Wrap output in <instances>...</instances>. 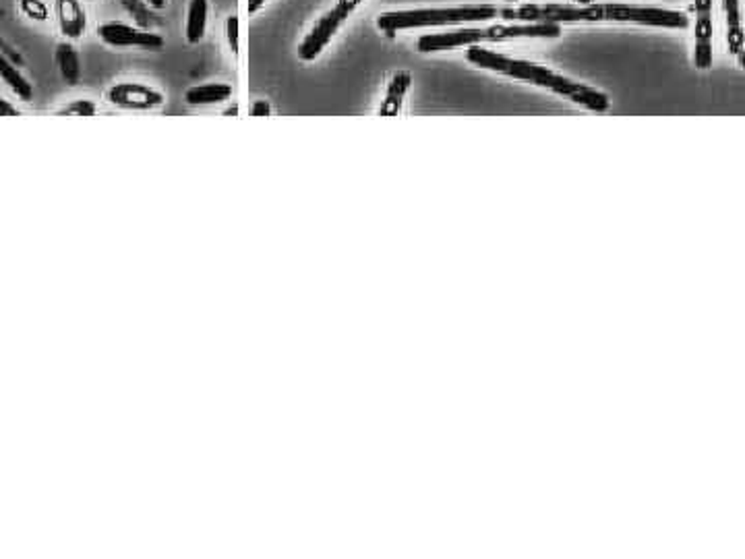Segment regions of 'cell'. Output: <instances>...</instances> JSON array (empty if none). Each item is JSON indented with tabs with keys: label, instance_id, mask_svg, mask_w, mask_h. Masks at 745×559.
Returning <instances> with one entry per match:
<instances>
[{
	"label": "cell",
	"instance_id": "cell-1",
	"mask_svg": "<svg viewBox=\"0 0 745 559\" xmlns=\"http://www.w3.org/2000/svg\"><path fill=\"white\" fill-rule=\"evenodd\" d=\"M561 28L557 23H528V25H493L484 30H456L450 33H435L418 39V52L448 50L464 44L503 42L511 38H559Z\"/></svg>",
	"mask_w": 745,
	"mask_h": 559
},
{
	"label": "cell",
	"instance_id": "cell-2",
	"mask_svg": "<svg viewBox=\"0 0 745 559\" xmlns=\"http://www.w3.org/2000/svg\"><path fill=\"white\" fill-rule=\"evenodd\" d=\"M499 15V6L493 4H470L458 9H433V11H394L381 13L377 17V28L381 31H400L412 28H429V25H450L464 22H489Z\"/></svg>",
	"mask_w": 745,
	"mask_h": 559
},
{
	"label": "cell",
	"instance_id": "cell-3",
	"mask_svg": "<svg viewBox=\"0 0 745 559\" xmlns=\"http://www.w3.org/2000/svg\"><path fill=\"white\" fill-rule=\"evenodd\" d=\"M499 15L505 22H528V23H571V22H604L603 4H522V6H499Z\"/></svg>",
	"mask_w": 745,
	"mask_h": 559
},
{
	"label": "cell",
	"instance_id": "cell-4",
	"mask_svg": "<svg viewBox=\"0 0 745 559\" xmlns=\"http://www.w3.org/2000/svg\"><path fill=\"white\" fill-rule=\"evenodd\" d=\"M358 4H361V0H338L334 9L325 13V15L313 25L309 36L298 46V58L304 63L315 61L325 50V46L331 42V38L336 36V31L340 30V25L355 13Z\"/></svg>",
	"mask_w": 745,
	"mask_h": 559
},
{
	"label": "cell",
	"instance_id": "cell-5",
	"mask_svg": "<svg viewBox=\"0 0 745 559\" xmlns=\"http://www.w3.org/2000/svg\"><path fill=\"white\" fill-rule=\"evenodd\" d=\"M604 22H631L642 25H655V28H673L683 30L689 25V19L680 11H664L655 6H634V4H603Z\"/></svg>",
	"mask_w": 745,
	"mask_h": 559
},
{
	"label": "cell",
	"instance_id": "cell-6",
	"mask_svg": "<svg viewBox=\"0 0 745 559\" xmlns=\"http://www.w3.org/2000/svg\"><path fill=\"white\" fill-rule=\"evenodd\" d=\"M98 38L110 48H141L158 52L166 46V39L156 31H148L124 22H106L98 25Z\"/></svg>",
	"mask_w": 745,
	"mask_h": 559
},
{
	"label": "cell",
	"instance_id": "cell-7",
	"mask_svg": "<svg viewBox=\"0 0 745 559\" xmlns=\"http://www.w3.org/2000/svg\"><path fill=\"white\" fill-rule=\"evenodd\" d=\"M106 99L121 110L150 112V110L162 108V106L166 104V93L148 83L121 82L108 88V91H106Z\"/></svg>",
	"mask_w": 745,
	"mask_h": 559
},
{
	"label": "cell",
	"instance_id": "cell-8",
	"mask_svg": "<svg viewBox=\"0 0 745 559\" xmlns=\"http://www.w3.org/2000/svg\"><path fill=\"white\" fill-rule=\"evenodd\" d=\"M466 58L476 66H483V69L503 73V75H510L514 79H527V82L532 83H535L544 71V66L532 64L527 61H514V58L495 55V52L491 50H483L481 46H470V50L466 52Z\"/></svg>",
	"mask_w": 745,
	"mask_h": 559
},
{
	"label": "cell",
	"instance_id": "cell-9",
	"mask_svg": "<svg viewBox=\"0 0 745 559\" xmlns=\"http://www.w3.org/2000/svg\"><path fill=\"white\" fill-rule=\"evenodd\" d=\"M535 85H541V88H547L555 93H561V96H568L574 99L576 104H582L587 106L588 110H596V112H604L609 110V98L604 96V93L587 88V85H580V83H574L569 82V79H565L561 75H555L553 71L544 69L541 73V77L536 79Z\"/></svg>",
	"mask_w": 745,
	"mask_h": 559
},
{
	"label": "cell",
	"instance_id": "cell-10",
	"mask_svg": "<svg viewBox=\"0 0 745 559\" xmlns=\"http://www.w3.org/2000/svg\"><path fill=\"white\" fill-rule=\"evenodd\" d=\"M55 15L66 39H81L88 31V13L81 0H55Z\"/></svg>",
	"mask_w": 745,
	"mask_h": 559
},
{
	"label": "cell",
	"instance_id": "cell-11",
	"mask_svg": "<svg viewBox=\"0 0 745 559\" xmlns=\"http://www.w3.org/2000/svg\"><path fill=\"white\" fill-rule=\"evenodd\" d=\"M230 98H232V85L222 83V82L191 85V88L184 91V104L193 106V108L218 106V104L228 102Z\"/></svg>",
	"mask_w": 745,
	"mask_h": 559
},
{
	"label": "cell",
	"instance_id": "cell-12",
	"mask_svg": "<svg viewBox=\"0 0 745 559\" xmlns=\"http://www.w3.org/2000/svg\"><path fill=\"white\" fill-rule=\"evenodd\" d=\"M210 22V0H189L184 17V39L186 44L197 46L203 42Z\"/></svg>",
	"mask_w": 745,
	"mask_h": 559
},
{
	"label": "cell",
	"instance_id": "cell-13",
	"mask_svg": "<svg viewBox=\"0 0 745 559\" xmlns=\"http://www.w3.org/2000/svg\"><path fill=\"white\" fill-rule=\"evenodd\" d=\"M0 82L15 93L19 99H23V102H31L33 99V85L30 83V79L4 55H0Z\"/></svg>",
	"mask_w": 745,
	"mask_h": 559
},
{
	"label": "cell",
	"instance_id": "cell-14",
	"mask_svg": "<svg viewBox=\"0 0 745 559\" xmlns=\"http://www.w3.org/2000/svg\"><path fill=\"white\" fill-rule=\"evenodd\" d=\"M410 83H412V77H410V73H406V71H398L396 75L391 77L388 91H385L383 104H381V108H379V116H396L398 112H400L404 96H406V91H408Z\"/></svg>",
	"mask_w": 745,
	"mask_h": 559
},
{
	"label": "cell",
	"instance_id": "cell-15",
	"mask_svg": "<svg viewBox=\"0 0 745 559\" xmlns=\"http://www.w3.org/2000/svg\"><path fill=\"white\" fill-rule=\"evenodd\" d=\"M724 13H727V25H729V52L740 56V64H745L743 58V31H741V15H740V0H723Z\"/></svg>",
	"mask_w": 745,
	"mask_h": 559
},
{
	"label": "cell",
	"instance_id": "cell-16",
	"mask_svg": "<svg viewBox=\"0 0 745 559\" xmlns=\"http://www.w3.org/2000/svg\"><path fill=\"white\" fill-rule=\"evenodd\" d=\"M56 66L61 77L69 85H77L81 79V61H79V52L73 48L69 42L58 44L56 48Z\"/></svg>",
	"mask_w": 745,
	"mask_h": 559
},
{
	"label": "cell",
	"instance_id": "cell-17",
	"mask_svg": "<svg viewBox=\"0 0 745 559\" xmlns=\"http://www.w3.org/2000/svg\"><path fill=\"white\" fill-rule=\"evenodd\" d=\"M98 112V104L93 102V99L88 98H79V99H73V102L64 104L63 108L56 110L58 116H96Z\"/></svg>",
	"mask_w": 745,
	"mask_h": 559
},
{
	"label": "cell",
	"instance_id": "cell-18",
	"mask_svg": "<svg viewBox=\"0 0 745 559\" xmlns=\"http://www.w3.org/2000/svg\"><path fill=\"white\" fill-rule=\"evenodd\" d=\"M19 11L36 23L48 22L50 17V9L44 0H19Z\"/></svg>",
	"mask_w": 745,
	"mask_h": 559
},
{
	"label": "cell",
	"instance_id": "cell-19",
	"mask_svg": "<svg viewBox=\"0 0 745 559\" xmlns=\"http://www.w3.org/2000/svg\"><path fill=\"white\" fill-rule=\"evenodd\" d=\"M224 33H226V42H228V48L232 55H238V17L236 15H228L226 17V23H224Z\"/></svg>",
	"mask_w": 745,
	"mask_h": 559
},
{
	"label": "cell",
	"instance_id": "cell-20",
	"mask_svg": "<svg viewBox=\"0 0 745 559\" xmlns=\"http://www.w3.org/2000/svg\"><path fill=\"white\" fill-rule=\"evenodd\" d=\"M270 115H271V106L268 99H257V102L251 106V116H270Z\"/></svg>",
	"mask_w": 745,
	"mask_h": 559
},
{
	"label": "cell",
	"instance_id": "cell-21",
	"mask_svg": "<svg viewBox=\"0 0 745 559\" xmlns=\"http://www.w3.org/2000/svg\"><path fill=\"white\" fill-rule=\"evenodd\" d=\"M21 112H19L17 106H13L9 99H4L0 96V116H19Z\"/></svg>",
	"mask_w": 745,
	"mask_h": 559
},
{
	"label": "cell",
	"instance_id": "cell-22",
	"mask_svg": "<svg viewBox=\"0 0 745 559\" xmlns=\"http://www.w3.org/2000/svg\"><path fill=\"white\" fill-rule=\"evenodd\" d=\"M710 9H713V0H696V13L698 19H708Z\"/></svg>",
	"mask_w": 745,
	"mask_h": 559
},
{
	"label": "cell",
	"instance_id": "cell-23",
	"mask_svg": "<svg viewBox=\"0 0 745 559\" xmlns=\"http://www.w3.org/2000/svg\"><path fill=\"white\" fill-rule=\"evenodd\" d=\"M265 3H268V0H247V13L249 15H255Z\"/></svg>",
	"mask_w": 745,
	"mask_h": 559
},
{
	"label": "cell",
	"instance_id": "cell-24",
	"mask_svg": "<svg viewBox=\"0 0 745 559\" xmlns=\"http://www.w3.org/2000/svg\"><path fill=\"white\" fill-rule=\"evenodd\" d=\"M145 4L150 6V9H156V11H162L168 6V0H145Z\"/></svg>",
	"mask_w": 745,
	"mask_h": 559
},
{
	"label": "cell",
	"instance_id": "cell-25",
	"mask_svg": "<svg viewBox=\"0 0 745 559\" xmlns=\"http://www.w3.org/2000/svg\"><path fill=\"white\" fill-rule=\"evenodd\" d=\"M224 116H238V106H230V108L224 110Z\"/></svg>",
	"mask_w": 745,
	"mask_h": 559
},
{
	"label": "cell",
	"instance_id": "cell-26",
	"mask_svg": "<svg viewBox=\"0 0 745 559\" xmlns=\"http://www.w3.org/2000/svg\"><path fill=\"white\" fill-rule=\"evenodd\" d=\"M578 3H580V4H584V6H587V4H592V3H595V0H578Z\"/></svg>",
	"mask_w": 745,
	"mask_h": 559
},
{
	"label": "cell",
	"instance_id": "cell-27",
	"mask_svg": "<svg viewBox=\"0 0 745 559\" xmlns=\"http://www.w3.org/2000/svg\"><path fill=\"white\" fill-rule=\"evenodd\" d=\"M505 3H514V0H505Z\"/></svg>",
	"mask_w": 745,
	"mask_h": 559
}]
</instances>
